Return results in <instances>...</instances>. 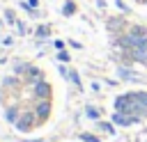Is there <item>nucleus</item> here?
Wrapping results in <instances>:
<instances>
[{"label":"nucleus","instance_id":"6e6552de","mask_svg":"<svg viewBox=\"0 0 147 142\" xmlns=\"http://www.w3.org/2000/svg\"><path fill=\"white\" fill-rule=\"evenodd\" d=\"M32 117H37V115H32V112L23 115V119H18V121H16L18 131H30V128H32Z\"/></svg>","mask_w":147,"mask_h":142},{"label":"nucleus","instance_id":"39448f33","mask_svg":"<svg viewBox=\"0 0 147 142\" xmlns=\"http://www.w3.org/2000/svg\"><path fill=\"white\" fill-rule=\"evenodd\" d=\"M117 76H119V80H126V82H136V80H140L138 78V73L131 69V66H117Z\"/></svg>","mask_w":147,"mask_h":142},{"label":"nucleus","instance_id":"f8f14e48","mask_svg":"<svg viewBox=\"0 0 147 142\" xmlns=\"http://www.w3.org/2000/svg\"><path fill=\"white\" fill-rule=\"evenodd\" d=\"M85 115H87L90 119H94V121H96V119L101 117V112H99V110H96L94 105H85Z\"/></svg>","mask_w":147,"mask_h":142},{"label":"nucleus","instance_id":"4468645a","mask_svg":"<svg viewBox=\"0 0 147 142\" xmlns=\"http://www.w3.org/2000/svg\"><path fill=\"white\" fill-rule=\"evenodd\" d=\"M48 34H51V27L48 25H39L37 27V37H48Z\"/></svg>","mask_w":147,"mask_h":142},{"label":"nucleus","instance_id":"1a4fd4ad","mask_svg":"<svg viewBox=\"0 0 147 142\" xmlns=\"http://www.w3.org/2000/svg\"><path fill=\"white\" fill-rule=\"evenodd\" d=\"M129 94H131V98H136V101H138L142 108H147V92H145V89H138V92H129Z\"/></svg>","mask_w":147,"mask_h":142},{"label":"nucleus","instance_id":"412c9836","mask_svg":"<svg viewBox=\"0 0 147 142\" xmlns=\"http://www.w3.org/2000/svg\"><path fill=\"white\" fill-rule=\"evenodd\" d=\"M28 5H30V7L34 9V7H37V0H28Z\"/></svg>","mask_w":147,"mask_h":142},{"label":"nucleus","instance_id":"f03ea898","mask_svg":"<svg viewBox=\"0 0 147 142\" xmlns=\"http://www.w3.org/2000/svg\"><path fill=\"white\" fill-rule=\"evenodd\" d=\"M131 60H133V64L138 62V64L147 66V37L136 41V46L131 48Z\"/></svg>","mask_w":147,"mask_h":142},{"label":"nucleus","instance_id":"f257e3e1","mask_svg":"<svg viewBox=\"0 0 147 142\" xmlns=\"http://www.w3.org/2000/svg\"><path fill=\"white\" fill-rule=\"evenodd\" d=\"M115 110L117 112H124V115H131V117H147V108H142L136 98H131V94H122L115 98Z\"/></svg>","mask_w":147,"mask_h":142},{"label":"nucleus","instance_id":"9b49d317","mask_svg":"<svg viewBox=\"0 0 147 142\" xmlns=\"http://www.w3.org/2000/svg\"><path fill=\"white\" fill-rule=\"evenodd\" d=\"M99 128H101L106 135H115V124H113V121H99Z\"/></svg>","mask_w":147,"mask_h":142},{"label":"nucleus","instance_id":"0eeeda50","mask_svg":"<svg viewBox=\"0 0 147 142\" xmlns=\"http://www.w3.org/2000/svg\"><path fill=\"white\" fill-rule=\"evenodd\" d=\"M131 37H136V39H142V37H147V27L145 25H140V23H133V25H129V30H126Z\"/></svg>","mask_w":147,"mask_h":142},{"label":"nucleus","instance_id":"6ab92c4d","mask_svg":"<svg viewBox=\"0 0 147 142\" xmlns=\"http://www.w3.org/2000/svg\"><path fill=\"white\" fill-rule=\"evenodd\" d=\"M7 119H9V121H16V110H9V112H7Z\"/></svg>","mask_w":147,"mask_h":142},{"label":"nucleus","instance_id":"7ed1b4c3","mask_svg":"<svg viewBox=\"0 0 147 142\" xmlns=\"http://www.w3.org/2000/svg\"><path fill=\"white\" fill-rule=\"evenodd\" d=\"M110 121H113L115 126H133V124H138L140 119H138V117H131V115H124V112H117V110H115V115L110 117Z\"/></svg>","mask_w":147,"mask_h":142},{"label":"nucleus","instance_id":"dca6fc26","mask_svg":"<svg viewBox=\"0 0 147 142\" xmlns=\"http://www.w3.org/2000/svg\"><path fill=\"white\" fill-rule=\"evenodd\" d=\"M115 7H117L119 11H124V14H129V7L124 5V0H115Z\"/></svg>","mask_w":147,"mask_h":142},{"label":"nucleus","instance_id":"423d86ee","mask_svg":"<svg viewBox=\"0 0 147 142\" xmlns=\"http://www.w3.org/2000/svg\"><path fill=\"white\" fill-rule=\"evenodd\" d=\"M34 115H37V119H39V121H44V119L51 115V101H48V98L39 101V103H37V110H34Z\"/></svg>","mask_w":147,"mask_h":142},{"label":"nucleus","instance_id":"a211bd4d","mask_svg":"<svg viewBox=\"0 0 147 142\" xmlns=\"http://www.w3.org/2000/svg\"><path fill=\"white\" fill-rule=\"evenodd\" d=\"M5 16H7V21H9V23H14V11H11V9H7V11H5Z\"/></svg>","mask_w":147,"mask_h":142},{"label":"nucleus","instance_id":"9d476101","mask_svg":"<svg viewBox=\"0 0 147 142\" xmlns=\"http://www.w3.org/2000/svg\"><path fill=\"white\" fill-rule=\"evenodd\" d=\"M62 14H64V16H74V14H76V2H74V0H67L64 7H62Z\"/></svg>","mask_w":147,"mask_h":142},{"label":"nucleus","instance_id":"aec40b11","mask_svg":"<svg viewBox=\"0 0 147 142\" xmlns=\"http://www.w3.org/2000/svg\"><path fill=\"white\" fill-rule=\"evenodd\" d=\"M55 48H57V50H62V48H64V41H60V39H57V41H55Z\"/></svg>","mask_w":147,"mask_h":142},{"label":"nucleus","instance_id":"20e7f679","mask_svg":"<svg viewBox=\"0 0 147 142\" xmlns=\"http://www.w3.org/2000/svg\"><path fill=\"white\" fill-rule=\"evenodd\" d=\"M34 96H37L39 101L51 98V85H48L46 80H37V82H34Z\"/></svg>","mask_w":147,"mask_h":142},{"label":"nucleus","instance_id":"2eb2a0df","mask_svg":"<svg viewBox=\"0 0 147 142\" xmlns=\"http://www.w3.org/2000/svg\"><path fill=\"white\" fill-rule=\"evenodd\" d=\"M80 140H83V142H101V140H99L96 135H92V133H83Z\"/></svg>","mask_w":147,"mask_h":142},{"label":"nucleus","instance_id":"f3484780","mask_svg":"<svg viewBox=\"0 0 147 142\" xmlns=\"http://www.w3.org/2000/svg\"><path fill=\"white\" fill-rule=\"evenodd\" d=\"M57 60H60V62H69V53H67V50H60V53H57Z\"/></svg>","mask_w":147,"mask_h":142},{"label":"nucleus","instance_id":"4be33fe9","mask_svg":"<svg viewBox=\"0 0 147 142\" xmlns=\"http://www.w3.org/2000/svg\"><path fill=\"white\" fill-rule=\"evenodd\" d=\"M136 2H145V5H147V0H136Z\"/></svg>","mask_w":147,"mask_h":142},{"label":"nucleus","instance_id":"ddd939ff","mask_svg":"<svg viewBox=\"0 0 147 142\" xmlns=\"http://www.w3.org/2000/svg\"><path fill=\"white\" fill-rule=\"evenodd\" d=\"M69 80H71L76 87H80V76H78V71H76V69H71V71H69Z\"/></svg>","mask_w":147,"mask_h":142}]
</instances>
